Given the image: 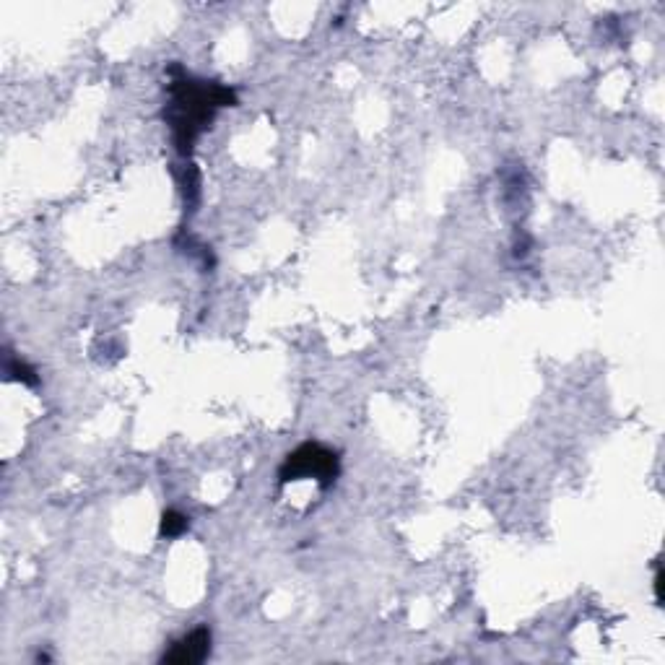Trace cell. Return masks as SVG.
Segmentation results:
<instances>
[{"label":"cell","mask_w":665,"mask_h":665,"mask_svg":"<svg viewBox=\"0 0 665 665\" xmlns=\"http://www.w3.org/2000/svg\"><path fill=\"white\" fill-rule=\"evenodd\" d=\"M338 471H341V463H338V455L328 447L317 445V442H307V445L297 447L294 452H289L278 471L281 484H291V481H302V478H315L317 484L328 489L333 481H336Z\"/></svg>","instance_id":"7a4b0ae2"},{"label":"cell","mask_w":665,"mask_h":665,"mask_svg":"<svg viewBox=\"0 0 665 665\" xmlns=\"http://www.w3.org/2000/svg\"><path fill=\"white\" fill-rule=\"evenodd\" d=\"M6 372L13 377V380L26 382V385H37V377H34V369L26 367V364L19 362V359H11V362L6 364Z\"/></svg>","instance_id":"5b68a950"},{"label":"cell","mask_w":665,"mask_h":665,"mask_svg":"<svg viewBox=\"0 0 665 665\" xmlns=\"http://www.w3.org/2000/svg\"><path fill=\"white\" fill-rule=\"evenodd\" d=\"M169 91H172V104H169L167 120L180 156H190L195 138L208 128L216 110L237 104L234 89L214 84V81H195L188 73L172 78Z\"/></svg>","instance_id":"6da1fadb"},{"label":"cell","mask_w":665,"mask_h":665,"mask_svg":"<svg viewBox=\"0 0 665 665\" xmlns=\"http://www.w3.org/2000/svg\"><path fill=\"white\" fill-rule=\"evenodd\" d=\"M190 520L185 515H180L177 510H167L162 515V536L164 538H177L188 530Z\"/></svg>","instance_id":"277c9868"},{"label":"cell","mask_w":665,"mask_h":665,"mask_svg":"<svg viewBox=\"0 0 665 665\" xmlns=\"http://www.w3.org/2000/svg\"><path fill=\"white\" fill-rule=\"evenodd\" d=\"M208 653H211V632H208V627H198L185 634L182 640H177L169 653H164V663L195 665L203 663Z\"/></svg>","instance_id":"3957f363"}]
</instances>
